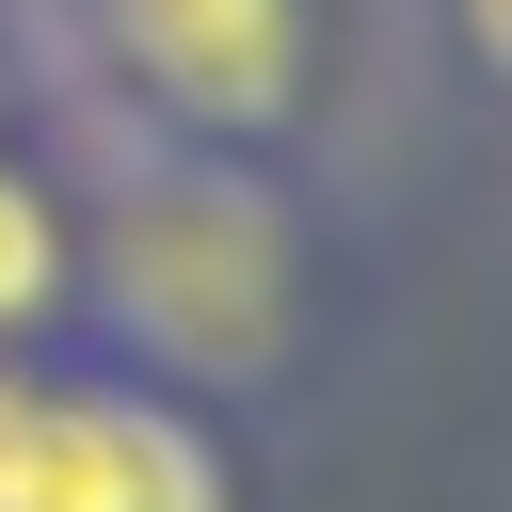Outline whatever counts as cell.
<instances>
[{
	"label": "cell",
	"mask_w": 512,
	"mask_h": 512,
	"mask_svg": "<svg viewBox=\"0 0 512 512\" xmlns=\"http://www.w3.org/2000/svg\"><path fill=\"white\" fill-rule=\"evenodd\" d=\"M96 288H112V320H128L176 384H272V368H288L304 256H288V208H272L256 176L176 160V176H128V192H112Z\"/></svg>",
	"instance_id": "6da1fadb"
},
{
	"label": "cell",
	"mask_w": 512,
	"mask_h": 512,
	"mask_svg": "<svg viewBox=\"0 0 512 512\" xmlns=\"http://www.w3.org/2000/svg\"><path fill=\"white\" fill-rule=\"evenodd\" d=\"M0 512H224V464L160 400L16 384L0 368Z\"/></svg>",
	"instance_id": "7a4b0ae2"
},
{
	"label": "cell",
	"mask_w": 512,
	"mask_h": 512,
	"mask_svg": "<svg viewBox=\"0 0 512 512\" xmlns=\"http://www.w3.org/2000/svg\"><path fill=\"white\" fill-rule=\"evenodd\" d=\"M464 48H480V64L512 80V0H464Z\"/></svg>",
	"instance_id": "5b68a950"
},
{
	"label": "cell",
	"mask_w": 512,
	"mask_h": 512,
	"mask_svg": "<svg viewBox=\"0 0 512 512\" xmlns=\"http://www.w3.org/2000/svg\"><path fill=\"white\" fill-rule=\"evenodd\" d=\"M96 32L192 128H272L304 96V0H96Z\"/></svg>",
	"instance_id": "3957f363"
},
{
	"label": "cell",
	"mask_w": 512,
	"mask_h": 512,
	"mask_svg": "<svg viewBox=\"0 0 512 512\" xmlns=\"http://www.w3.org/2000/svg\"><path fill=\"white\" fill-rule=\"evenodd\" d=\"M64 304V224H48V192L0 160V336H32Z\"/></svg>",
	"instance_id": "277c9868"
}]
</instances>
